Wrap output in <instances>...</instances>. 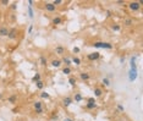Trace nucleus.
Wrapping results in <instances>:
<instances>
[{"mask_svg":"<svg viewBox=\"0 0 143 121\" xmlns=\"http://www.w3.org/2000/svg\"><path fill=\"white\" fill-rule=\"evenodd\" d=\"M92 45L98 49H113V44L108 42H94Z\"/></svg>","mask_w":143,"mask_h":121,"instance_id":"1","label":"nucleus"},{"mask_svg":"<svg viewBox=\"0 0 143 121\" xmlns=\"http://www.w3.org/2000/svg\"><path fill=\"white\" fill-rule=\"evenodd\" d=\"M33 107H34V110L37 111V114H43L44 113V109H43V105H42V102H34L33 103Z\"/></svg>","mask_w":143,"mask_h":121,"instance_id":"2","label":"nucleus"},{"mask_svg":"<svg viewBox=\"0 0 143 121\" xmlns=\"http://www.w3.org/2000/svg\"><path fill=\"white\" fill-rule=\"evenodd\" d=\"M136 78H137V69H130V72H129L130 82H133Z\"/></svg>","mask_w":143,"mask_h":121,"instance_id":"3","label":"nucleus"},{"mask_svg":"<svg viewBox=\"0 0 143 121\" xmlns=\"http://www.w3.org/2000/svg\"><path fill=\"white\" fill-rule=\"evenodd\" d=\"M129 7L132 11H138L141 9V4H139V1H132V3L129 4Z\"/></svg>","mask_w":143,"mask_h":121,"instance_id":"4","label":"nucleus"},{"mask_svg":"<svg viewBox=\"0 0 143 121\" xmlns=\"http://www.w3.org/2000/svg\"><path fill=\"white\" fill-rule=\"evenodd\" d=\"M99 57H100V54L98 51H94V53H91V54L87 55V59L91 60V61H95V60H98Z\"/></svg>","mask_w":143,"mask_h":121,"instance_id":"5","label":"nucleus"},{"mask_svg":"<svg viewBox=\"0 0 143 121\" xmlns=\"http://www.w3.org/2000/svg\"><path fill=\"white\" fill-rule=\"evenodd\" d=\"M16 37H17V29H16V28L10 29V31H9V34H7V38L12 40V39H15Z\"/></svg>","mask_w":143,"mask_h":121,"instance_id":"6","label":"nucleus"},{"mask_svg":"<svg viewBox=\"0 0 143 121\" xmlns=\"http://www.w3.org/2000/svg\"><path fill=\"white\" fill-rule=\"evenodd\" d=\"M45 10L49 11V12H54V11L56 10V6L53 5V3H47V4H45Z\"/></svg>","mask_w":143,"mask_h":121,"instance_id":"7","label":"nucleus"},{"mask_svg":"<svg viewBox=\"0 0 143 121\" xmlns=\"http://www.w3.org/2000/svg\"><path fill=\"white\" fill-rule=\"evenodd\" d=\"M62 104H64V107H70L71 104H72V98H70V97H66V98H64L62 99Z\"/></svg>","mask_w":143,"mask_h":121,"instance_id":"8","label":"nucleus"},{"mask_svg":"<svg viewBox=\"0 0 143 121\" xmlns=\"http://www.w3.org/2000/svg\"><path fill=\"white\" fill-rule=\"evenodd\" d=\"M136 61H137V57L136 56H131V59H130V66H131V69H137L136 67Z\"/></svg>","mask_w":143,"mask_h":121,"instance_id":"9","label":"nucleus"},{"mask_svg":"<svg viewBox=\"0 0 143 121\" xmlns=\"http://www.w3.org/2000/svg\"><path fill=\"white\" fill-rule=\"evenodd\" d=\"M61 60H58V59H55V60H53L51 61V66L53 67H60L61 66Z\"/></svg>","mask_w":143,"mask_h":121,"instance_id":"10","label":"nucleus"},{"mask_svg":"<svg viewBox=\"0 0 143 121\" xmlns=\"http://www.w3.org/2000/svg\"><path fill=\"white\" fill-rule=\"evenodd\" d=\"M55 53H56V54H59V55H62V54L65 53V48H64V47H61V45H58V47L55 48Z\"/></svg>","mask_w":143,"mask_h":121,"instance_id":"11","label":"nucleus"},{"mask_svg":"<svg viewBox=\"0 0 143 121\" xmlns=\"http://www.w3.org/2000/svg\"><path fill=\"white\" fill-rule=\"evenodd\" d=\"M94 95H95V98H99V97H102V94H103V89L102 88H94Z\"/></svg>","mask_w":143,"mask_h":121,"instance_id":"12","label":"nucleus"},{"mask_svg":"<svg viewBox=\"0 0 143 121\" xmlns=\"http://www.w3.org/2000/svg\"><path fill=\"white\" fill-rule=\"evenodd\" d=\"M7 100H9V103L15 104V103L17 102V95H16V94H12V95H10V97L7 98Z\"/></svg>","mask_w":143,"mask_h":121,"instance_id":"13","label":"nucleus"},{"mask_svg":"<svg viewBox=\"0 0 143 121\" xmlns=\"http://www.w3.org/2000/svg\"><path fill=\"white\" fill-rule=\"evenodd\" d=\"M7 34H9V29L6 27H1V28H0V36L7 37Z\"/></svg>","mask_w":143,"mask_h":121,"instance_id":"14","label":"nucleus"},{"mask_svg":"<svg viewBox=\"0 0 143 121\" xmlns=\"http://www.w3.org/2000/svg\"><path fill=\"white\" fill-rule=\"evenodd\" d=\"M61 63H64L65 65H66V67H70V65H71V59L70 57H62V60H61Z\"/></svg>","mask_w":143,"mask_h":121,"instance_id":"15","label":"nucleus"},{"mask_svg":"<svg viewBox=\"0 0 143 121\" xmlns=\"http://www.w3.org/2000/svg\"><path fill=\"white\" fill-rule=\"evenodd\" d=\"M80 77H81V79H83V81H88V79H89V73H87V72H81V73H80Z\"/></svg>","mask_w":143,"mask_h":121,"instance_id":"16","label":"nucleus"},{"mask_svg":"<svg viewBox=\"0 0 143 121\" xmlns=\"http://www.w3.org/2000/svg\"><path fill=\"white\" fill-rule=\"evenodd\" d=\"M61 22H62V20H61V17H59V16L53 18V25H55V26H56V25H60Z\"/></svg>","mask_w":143,"mask_h":121,"instance_id":"17","label":"nucleus"},{"mask_svg":"<svg viewBox=\"0 0 143 121\" xmlns=\"http://www.w3.org/2000/svg\"><path fill=\"white\" fill-rule=\"evenodd\" d=\"M35 86H37V89L42 91V89L44 88V83H43V81L41 79V81H38V82H35Z\"/></svg>","mask_w":143,"mask_h":121,"instance_id":"18","label":"nucleus"},{"mask_svg":"<svg viewBox=\"0 0 143 121\" xmlns=\"http://www.w3.org/2000/svg\"><path fill=\"white\" fill-rule=\"evenodd\" d=\"M86 108H87L88 110H92V109H95V108H97V104H95V103H87Z\"/></svg>","mask_w":143,"mask_h":121,"instance_id":"19","label":"nucleus"},{"mask_svg":"<svg viewBox=\"0 0 143 121\" xmlns=\"http://www.w3.org/2000/svg\"><path fill=\"white\" fill-rule=\"evenodd\" d=\"M71 63H74L75 65H80V64H81V59L75 56V57H72V59H71Z\"/></svg>","mask_w":143,"mask_h":121,"instance_id":"20","label":"nucleus"},{"mask_svg":"<svg viewBox=\"0 0 143 121\" xmlns=\"http://www.w3.org/2000/svg\"><path fill=\"white\" fill-rule=\"evenodd\" d=\"M102 83H103L105 87H109V86H110V81H109V78H108V77H105V78H103Z\"/></svg>","mask_w":143,"mask_h":121,"instance_id":"21","label":"nucleus"},{"mask_svg":"<svg viewBox=\"0 0 143 121\" xmlns=\"http://www.w3.org/2000/svg\"><path fill=\"white\" fill-rule=\"evenodd\" d=\"M32 81H33L34 83H35V82H38V81H41V73H35V75L33 76Z\"/></svg>","mask_w":143,"mask_h":121,"instance_id":"22","label":"nucleus"},{"mask_svg":"<svg viewBox=\"0 0 143 121\" xmlns=\"http://www.w3.org/2000/svg\"><path fill=\"white\" fill-rule=\"evenodd\" d=\"M39 61H41V65H43V66H47V59H45V56L41 55V57H39Z\"/></svg>","mask_w":143,"mask_h":121,"instance_id":"23","label":"nucleus"},{"mask_svg":"<svg viewBox=\"0 0 143 121\" xmlns=\"http://www.w3.org/2000/svg\"><path fill=\"white\" fill-rule=\"evenodd\" d=\"M28 17H29V18H33V17H34V12H33L32 6H28Z\"/></svg>","mask_w":143,"mask_h":121,"instance_id":"24","label":"nucleus"},{"mask_svg":"<svg viewBox=\"0 0 143 121\" xmlns=\"http://www.w3.org/2000/svg\"><path fill=\"white\" fill-rule=\"evenodd\" d=\"M68 83L72 86V87H75L76 86V78H74V77H70L68 78Z\"/></svg>","mask_w":143,"mask_h":121,"instance_id":"25","label":"nucleus"},{"mask_svg":"<svg viewBox=\"0 0 143 121\" xmlns=\"http://www.w3.org/2000/svg\"><path fill=\"white\" fill-rule=\"evenodd\" d=\"M132 23H133L132 18H125V25H126V26H131Z\"/></svg>","mask_w":143,"mask_h":121,"instance_id":"26","label":"nucleus"},{"mask_svg":"<svg viewBox=\"0 0 143 121\" xmlns=\"http://www.w3.org/2000/svg\"><path fill=\"white\" fill-rule=\"evenodd\" d=\"M82 99H83V97H82L80 93H76V94H75V100H76V102H81Z\"/></svg>","mask_w":143,"mask_h":121,"instance_id":"27","label":"nucleus"},{"mask_svg":"<svg viewBox=\"0 0 143 121\" xmlns=\"http://www.w3.org/2000/svg\"><path fill=\"white\" fill-rule=\"evenodd\" d=\"M111 28H113V31H115V32H119V31L121 29L120 25H116V23H115V25H113V26H111Z\"/></svg>","mask_w":143,"mask_h":121,"instance_id":"28","label":"nucleus"},{"mask_svg":"<svg viewBox=\"0 0 143 121\" xmlns=\"http://www.w3.org/2000/svg\"><path fill=\"white\" fill-rule=\"evenodd\" d=\"M41 97H42L43 99H49V98H50L49 93H47V92H43V93H41Z\"/></svg>","mask_w":143,"mask_h":121,"instance_id":"29","label":"nucleus"},{"mask_svg":"<svg viewBox=\"0 0 143 121\" xmlns=\"http://www.w3.org/2000/svg\"><path fill=\"white\" fill-rule=\"evenodd\" d=\"M62 73H65V75H70V73H71V69H70V67H64Z\"/></svg>","mask_w":143,"mask_h":121,"instance_id":"30","label":"nucleus"},{"mask_svg":"<svg viewBox=\"0 0 143 121\" xmlns=\"http://www.w3.org/2000/svg\"><path fill=\"white\" fill-rule=\"evenodd\" d=\"M60 4H62V0H54V1H53V5H54V6L60 5Z\"/></svg>","mask_w":143,"mask_h":121,"instance_id":"31","label":"nucleus"},{"mask_svg":"<svg viewBox=\"0 0 143 121\" xmlns=\"http://www.w3.org/2000/svg\"><path fill=\"white\" fill-rule=\"evenodd\" d=\"M117 110L120 111V113H123V110H125V108L121 105V104H117Z\"/></svg>","mask_w":143,"mask_h":121,"instance_id":"32","label":"nucleus"},{"mask_svg":"<svg viewBox=\"0 0 143 121\" xmlns=\"http://www.w3.org/2000/svg\"><path fill=\"white\" fill-rule=\"evenodd\" d=\"M88 103H95V99L94 98H88Z\"/></svg>","mask_w":143,"mask_h":121,"instance_id":"33","label":"nucleus"},{"mask_svg":"<svg viewBox=\"0 0 143 121\" xmlns=\"http://www.w3.org/2000/svg\"><path fill=\"white\" fill-rule=\"evenodd\" d=\"M11 9H12V10H16V9H17V3H14V4L11 5Z\"/></svg>","mask_w":143,"mask_h":121,"instance_id":"34","label":"nucleus"},{"mask_svg":"<svg viewBox=\"0 0 143 121\" xmlns=\"http://www.w3.org/2000/svg\"><path fill=\"white\" fill-rule=\"evenodd\" d=\"M0 3H1L3 5H7V4H9V0H1Z\"/></svg>","mask_w":143,"mask_h":121,"instance_id":"35","label":"nucleus"},{"mask_svg":"<svg viewBox=\"0 0 143 121\" xmlns=\"http://www.w3.org/2000/svg\"><path fill=\"white\" fill-rule=\"evenodd\" d=\"M74 53H75V54H76V53H80V48L75 47V48H74Z\"/></svg>","mask_w":143,"mask_h":121,"instance_id":"36","label":"nucleus"},{"mask_svg":"<svg viewBox=\"0 0 143 121\" xmlns=\"http://www.w3.org/2000/svg\"><path fill=\"white\" fill-rule=\"evenodd\" d=\"M123 61H125V56H121L120 57V64H123Z\"/></svg>","mask_w":143,"mask_h":121,"instance_id":"37","label":"nucleus"},{"mask_svg":"<svg viewBox=\"0 0 143 121\" xmlns=\"http://www.w3.org/2000/svg\"><path fill=\"white\" fill-rule=\"evenodd\" d=\"M111 16V11H106V17H110Z\"/></svg>","mask_w":143,"mask_h":121,"instance_id":"38","label":"nucleus"},{"mask_svg":"<svg viewBox=\"0 0 143 121\" xmlns=\"http://www.w3.org/2000/svg\"><path fill=\"white\" fill-rule=\"evenodd\" d=\"M32 29H33V26L31 25V26L28 27V33H31V32H32Z\"/></svg>","mask_w":143,"mask_h":121,"instance_id":"39","label":"nucleus"},{"mask_svg":"<svg viewBox=\"0 0 143 121\" xmlns=\"http://www.w3.org/2000/svg\"><path fill=\"white\" fill-rule=\"evenodd\" d=\"M64 121H74V120H72V119H70V117H66Z\"/></svg>","mask_w":143,"mask_h":121,"instance_id":"40","label":"nucleus"},{"mask_svg":"<svg viewBox=\"0 0 143 121\" xmlns=\"http://www.w3.org/2000/svg\"><path fill=\"white\" fill-rule=\"evenodd\" d=\"M28 4H29L28 6H32V4H33V1H32V0H29V1H28Z\"/></svg>","mask_w":143,"mask_h":121,"instance_id":"41","label":"nucleus"},{"mask_svg":"<svg viewBox=\"0 0 143 121\" xmlns=\"http://www.w3.org/2000/svg\"><path fill=\"white\" fill-rule=\"evenodd\" d=\"M0 99H3V94L1 93H0Z\"/></svg>","mask_w":143,"mask_h":121,"instance_id":"42","label":"nucleus"}]
</instances>
